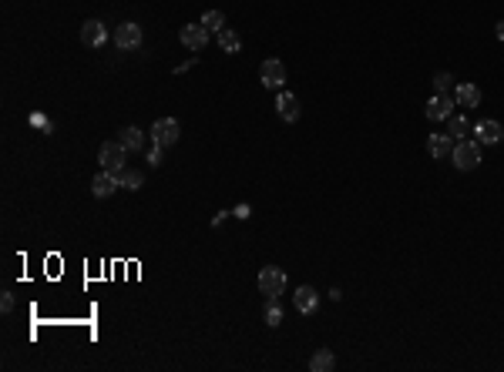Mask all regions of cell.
Returning <instances> with one entry per match:
<instances>
[{
  "instance_id": "obj_18",
  "label": "cell",
  "mask_w": 504,
  "mask_h": 372,
  "mask_svg": "<svg viewBox=\"0 0 504 372\" xmlns=\"http://www.w3.org/2000/svg\"><path fill=\"white\" fill-rule=\"evenodd\" d=\"M333 366H336V359H333V352H329V349H316V352H313V359H309V369H313V372H329Z\"/></svg>"
},
{
  "instance_id": "obj_9",
  "label": "cell",
  "mask_w": 504,
  "mask_h": 372,
  "mask_svg": "<svg viewBox=\"0 0 504 372\" xmlns=\"http://www.w3.org/2000/svg\"><path fill=\"white\" fill-rule=\"evenodd\" d=\"M104 41H108V30L101 21H84L81 24V44L84 48H104Z\"/></svg>"
},
{
  "instance_id": "obj_10",
  "label": "cell",
  "mask_w": 504,
  "mask_h": 372,
  "mask_svg": "<svg viewBox=\"0 0 504 372\" xmlns=\"http://www.w3.org/2000/svg\"><path fill=\"white\" fill-rule=\"evenodd\" d=\"M451 107H454V101L447 94H434L427 101V107H424V114H427V121H447L451 118Z\"/></svg>"
},
{
  "instance_id": "obj_12",
  "label": "cell",
  "mask_w": 504,
  "mask_h": 372,
  "mask_svg": "<svg viewBox=\"0 0 504 372\" xmlns=\"http://www.w3.org/2000/svg\"><path fill=\"white\" fill-rule=\"evenodd\" d=\"M276 111H279V118H282V121L286 124H293V121H300V98H296V94H286V91H282V94H279L276 98Z\"/></svg>"
},
{
  "instance_id": "obj_22",
  "label": "cell",
  "mask_w": 504,
  "mask_h": 372,
  "mask_svg": "<svg viewBox=\"0 0 504 372\" xmlns=\"http://www.w3.org/2000/svg\"><path fill=\"white\" fill-rule=\"evenodd\" d=\"M454 87H457V84H454V77L447 74V71L434 74V91H437V94H447V98H451V91H454Z\"/></svg>"
},
{
  "instance_id": "obj_4",
  "label": "cell",
  "mask_w": 504,
  "mask_h": 372,
  "mask_svg": "<svg viewBox=\"0 0 504 372\" xmlns=\"http://www.w3.org/2000/svg\"><path fill=\"white\" fill-rule=\"evenodd\" d=\"M178 134H182V124L175 118H158V121L151 124V138H155L158 148H172L178 141Z\"/></svg>"
},
{
  "instance_id": "obj_21",
  "label": "cell",
  "mask_w": 504,
  "mask_h": 372,
  "mask_svg": "<svg viewBox=\"0 0 504 372\" xmlns=\"http://www.w3.org/2000/svg\"><path fill=\"white\" fill-rule=\"evenodd\" d=\"M145 185V174L142 172H135V168H125L122 172V188H128V192H138Z\"/></svg>"
},
{
  "instance_id": "obj_26",
  "label": "cell",
  "mask_w": 504,
  "mask_h": 372,
  "mask_svg": "<svg viewBox=\"0 0 504 372\" xmlns=\"http://www.w3.org/2000/svg\"><path fill=\"white\" fill-rule=\"evenodd\" d=\"M494 34H498V41H501V44H504V21H501V24H498V27H494Z\"/></svg>"
},
{
  "instance_id": "obj_13",
  "label": "cell",
  "mask_w": 504,
  "mask_h": 372,
  "mask_svg": "<svg viewBox=\"0 0 504 372\" xmlns=\"http://www.w3.org/2000/svg\"><path fill=\"white\" fill-rule=\"evenodd\" d=\"M474 134H478V145H498L504 138V127L498 121H491V118H484V121H478Z\"/></svg>"
},
{
  "instance_id": "obj_3",
  "label": "cell",
  "mask_w": 504,
  "mask_h": 372,
  "mask_svg": "<svg viewBox=\"0 0 504 372\" xmlns=\"http://www.w3.org/2000/svg\"><path fill=\"white\" fill-rule=\"evenodd\" d=\"M282 289H286V272H282L279 265H266V269L259 272V292L269 296V298H279Z\"/></svg>"
},
{
  "instance_id": "obj_5",
  "label": "cell",
  "mask_w": 504,
  "mask_h": 372,
  "mask_svg": "<svg viewBox=\"0 0 504 372\" xmlns=\"http://www.w3.org/2000/svg\"><path fill=\"white\" fill-rule=\"evenodd\" d=\"M259 81H262V87L279 91V87L286 84V68H282V61H276V57L262 61V68H259Z\"/></svg>"
},
{
  "instance_id": "obj_24",
  "label": "cell",
  "mask_w": 504,
  "mask_h": 372,
  "mask_svg": "<svg viewBox=\"0 0 504 372\" xmlns=\"http://www.w3.org/2000/svg\"><path fill=\"white\" fill-rule=\"evenodd\" d=\"M162 151H165V148H158V145H155V148L148 151V165H155V168L162 165Z\"/></svg>"
},
{
  "instance_id": "obj_8",
  "label": "cell",
  "mask_w": 504,
  "mask_h": 372,
  "mask_svg": "<svg viewBox=\"0 0 504 372\" xmlns=\"http://www.w3.org/2000/svg\"><path fill=\"white\" fill-rule=\"evenodd\" d=\"M178 37H182V44H185V48L195 50V54L209 44V30H205L202 24H185L182 30H178Z\"/></svg>"
},
{
  "instance_id": "obj_6",
  "label": "cell",
  "mask_w": 504,
  "mask_h": 372,
  "mask_svg": "<svg viewBox=\"0 0 504 372\" xmlns=\"http://www.w3.org/2000/svg\"><path fill=\"white\" fill-rule=\"evenodd\" d=\"M122 188V172H98L91 181V195L95 198H111Z\"/></svg>"
},
{
  "instance_id": "obj_23",
  "label": "cell",
  "mask_w": 504,
  "mask_h": 372,
  "mask_svg": "<svg viewBox=\"0 0 504 372\" xmlns=\"http://www.w3.org/2000/svg\"><path fill=\"white\" fill-rule=\"evenodd\" d=\"M279 322H282V309H279L276 298H269V309H266V325H269V329H276Z\"/></svg>"
},
{
  "instance_id": "obj_16",
  "label": "cell",
  "mask_w": 504,
  "mask_h": 372,
  "mask_svg": "<svg viewBox=\"0 0 504 372\" xmlns=\"http://www.w3.org/2000/svg\"><path fill=\"white\" fill-rule=\"evenodd\" d=\"M454 101H457L461 107H478L481 91L474 87V84H457V87H454Z\"/></svg>"
},
{
  "instance_id": "obj_15",
  "label": "cell",
  "mask_w": 504,
  "mask_h": 372,
  "mask_svg": "<svg viewBox=\"0 0 504 372\" xmlns=\"http://www.w3.org/2000/svg\"><path fill=\"white\" fill-rule=\"evenodd\" d=\"M118 134H122L118 141H122V145H125L128 151H142V148H145V131H142V127L128 124V127H122Z\"/></svg>"
},
{
  "instance_id": "obj_20",
  "label": "cell",
  "mask_w": 504,
  "mask_h": 372,
  "mask_svg": "<svg viewBox=\"0 0 504 372\" xmlns=\"http://www.w3.org/2000/svg\"><path fill=\"white\" fill-rule=\"evenodd\" d=\"M199 24L205 27V30H215V34H219V30H226V14H222V10H205Z\"/></svg>"
},
{
  "instance_id": "obj_14",
  "label": "cell",
  "mask_w": 504,
  "mask_h": 372,
  "mask_svg": "<svg viewBox=\"0 0 504 372\" xmlns=\"http://www.w3.org/2000/svg\"><path fill=\"white\" fill-rule=\"evenodd\" d=\"M293 305H296V312H302V316L316 312V305H320L316 289H313V285H300V289H296V296H293Z\"/></svg>"
},
{
  "instance_id": "obj_19",
  "label": "cell",
  "mask_w": 504,
  "mask_h": 372,
  "mask_svg": "<svg viewBox=\"0 0 504 372\" xmlns=\"http://www.w3.org/2000/svg\"><path fill=\"white\" fill-rule=\"evenodd\" d=\"M219 48L226 50V54H239L242 50V37L232 27H226V30H219Z\"/></svg>"
},
{
  "instance_id": "obj_2",
  "label": "cell",
  "mask_w": 504,
  "mask_h": 372,
  "mask_svg": "<svg viewBox=\"0 0 504 372\" xmlns=\"http://www.w3.org/2000/svg\"><path fill=\"white\" fill-rule=\"evenodd\" d=\"M101 172H125L128 168V148L122 141H104L98 148Z\"/></svg>"
},
{
  "instance_id": "obj_7",
  "label": "cell",
  "mask_w": 504,
  "mask_h": 372,
  "mask_svg": "<svg viewBox=\"0 0 504 372\" xmlns=\"http://www.w3.org/2000/svg\"><path fill=\"white\" fill-rule=\"evenodd\" d=\"M115 44H118V50H135V48H142V27L138 24H122V27H115Z\"/></svg>"
},
{
  "instance_id": "obj_25",
  "label": "cell",
  "mask_w": 504,
  "mask_h": 372,
  "mask_svg": "<svg viewBox=\"0 0 504 372\" xmlns=\"http://www.w3.org/2000/svg\"><path fill=\"white\" fill-rule=\"evenodd\" d=\"M0 309H3V312H10V309H14V296H10V292H3V296H0Z\"/></svg>"
},
{
  "instance_id": "obj_17",
  "label": "cell",
  "mask_w": 504,
  "mask_h": 372,
  "mask_svg": "<svg viewBox=\"0 0 504 372\" xmlns=\"http://www.w3.org/2000/svg\"><path fill=\"white\" fill-rule=\"evenodd\" d=\"M447 134H451L454 141H464L467 134H474V124L467 121L464 114H454V118H447Z\"/></svg>"
},
{
  "instance_id": "obj_11",
  "label": "cell",
  "mask_w": 504,
  "mask_h": 372,
  "mask_svg": "<svg viewBox=\"0 0 504 372\" xmlns=\"http://www.w3.org/2000/svg\"><path fill=\"white\" fill-rule=\"evenodd\" d=\"M427 151H430V158H447L454 151V138L447 134V131H434V134H427Z\"/></svg>"
},
{
  "instance_id": "obj_1",
  "label": "cell",
  "mask_w": 504,
  "mask_h": 372,
  "mask_svg": "<svg viewBox=\"0 0 504 372\" xmlns=\"http://www.w3.org/2000/svg\"><path fill=\"white\" fill-rule=\"evenodd\" d=\"M451 161L457 172H474L481 165V145L478 141H454V151H451Z\"/></svg>"
}]
</instances>
